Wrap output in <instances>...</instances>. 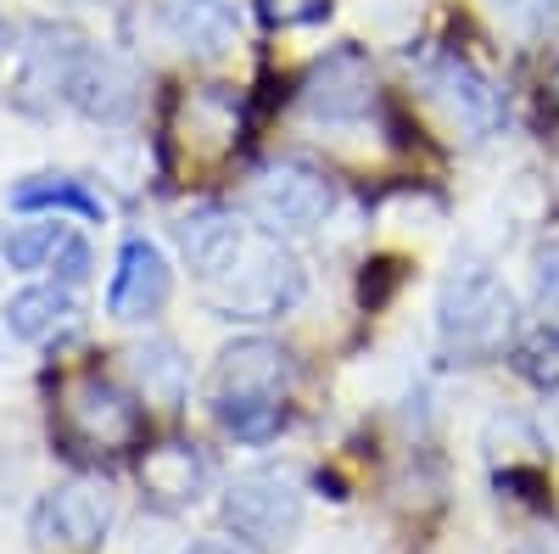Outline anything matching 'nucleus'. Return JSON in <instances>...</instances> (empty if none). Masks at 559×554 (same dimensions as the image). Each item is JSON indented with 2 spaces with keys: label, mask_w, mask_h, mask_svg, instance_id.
<instances>
[{
  "label": "nucleus",
  "mask_w": 559,
  "mask_h": 554,
  "mask_svg": "<svg viewBox=\"0 0 559 554\" xmlns=\"http://www.w3.org/2000/svg\"><path fill=\"white\" fill-rule=\"evenodd\" d=\"M292 387H297L292 353L280 342L247 337L236 347H224L213 364V414L241 443H269L280 432V421H286Z\"/></svg>",
  "instance_id": "1"
},
{
  "label": "nucleus",
  "mask_w": 559,
  "mask_h": 554,
  "mask_svg": "<svg viewBox=\"0 0 559 554\" xmlns=\"http://www.w3.org/2000/svg\"><path fill=\"white\" fill-rule=\"evenodd\" d=\"M202 281L229 319H274L280 308H292L302 297L297 258L280 252L258 229H241V241L229 247V258L213 274H202Z\"/></svg>",
  "instance_id": "2"
},
{
  "label": "nucleus",
  "mask_w": 559,
  "mask_h": 554,
  "mask_svg": "<svg viewBox=\"0 0 559 554\" xmlns=\"http://www.w3.org/2000/svg\"><path fill=\"white\" fill-rule=\"evenodd\" d=\"M509 331H515V297L498 274L487 269H464L442 286L437 297V337L442 353L459 364H487L503 353Z\"/></svg>",
  "instance_id": "3"
},
{
  "label": "nucleus",
  "mask_w": 559,
  "mask_h": 554,
  "mask_svg": "<svg viewBox=\"0 0 559 554\" xmlns=\"http://www.w3.org/2000/svg\"><path fill=\"white\" fill-rule=\"evenodd\" d=\"M57 426L73 443V453H118L140 443L146 414L123 387L102 376H73L62 381V398H57Z\"/></svg>",
  "instance_id": "4"
},
{
  "label": "nucleus",
  "mask_w": 559,
  "mask_h": 554,
  "mask_svg": "<svg viewBox=\"0 0 559 554\" xmlns=\"http://www.w3.org/2000/svg\"><path fill=\"white\" fill-rule=\"evenodd\" d=\"M336 208V185L331 174H319L313 163H297V157H280L269 168L252 174L247 185V213L269 229V236H302V229L324 224V213Z\"/></svg>",
  "instance_id": "5"
},
{
  "label": "nucleus",
  "mask_w": 559,
  "mask_h": 554,
  "mask_svg": "<svg viewBox=\"0 0 559 554\" xmlns=\"http://www.w3.org/2000/svg\"><path fill=\"white\" fill-rule=\"evenodd\" d=\"M224 521L252 549H286L302 527V482L292 471H247L224 487Z\"/></svg>",
  "instance_id": "6"
},
{
  "label": "nucleus",
  "mask_w": 559,
  "mask_h": 554,
  "mask_svg": "<svg viewBox=\"0 0 559 554\" xmlns=\"http://www.w3.org/2000/svg\"><path fill=\"white\" fill-rule=\"evenodd\" d=\"M297 102L313 123H358L376 107V68L358 45H336L331 57H319L297 90Z\"/></svg>",
  "instance_id": "7"
},
{
  "label": "nucleus",
  "mask_w": 559,
  "mask_h": 554,
  "mask_svg": "<svg viewBox=\"0 0 559 554\" xmlns=\"http://www.w3.org/2000/svg\"><path fill=\"white\" fill-rule=\"evenodd\" d=\"M426 90H431V102L464 129V134H492L498 118H503V102H498V90L464 62L453 51L431 57L426 62Z\"/></svg>",
  "instance_id": "8"
},
{
  "label": "nucleus",
  "mask_w": 559,
  "mask_h": 554,
  "mask_svg": "<svg viewBox=\"0 0 559 554\" xmlns=\"http://www.w3.org/2000/svg\"><path fill=\"white\" fill-rule=\"evenodd\" d=\"M112 521V498L96 482H68L57 493H45V504L34 510V538L39 543H57V549H90L102 543Z\"/></svg>",
  "instance_id": "9"
},
{
  "label": "nucleus",
  "mask_w": 559,
  "mask_h": 554,
  "mask_svg": "<svg viewBox=\"0 0 559 554\" xmlns=\"http://www.w3.org/2000/svg\"><path fill=\"white\" fill-rule=\"evenodd\" d=\"M168 263L152 241H129L118 252V274H112V292H107V308L118 319H152L163 303H168Z\"/></svg>",
  "instance_id": "10"
},
{
  "label": "nucleus",
  "mask_w": 559,
  "mask_h": 554,
  "mask_svg": "<svg viewBox=\"0 0 559 554\" xmlns=\"http://www.w3.org/2000/svg\"><path fill=\"white\" fill-rule=\"evenodd\" d=\"M140 487H146V498H157L163 510H185V504H197L202 487H207V459L191 443H157L140 459Z\"/></svg>",
  "instance_id": "11"
},
{
  "label": "nucleus",
  "mask_w": 559,
  "mask_h": 554,
  "mask_svg": "<svg viewBox=\"0 0 559 554\" xmlns=\"http://www.w3.org/2000/svg\"><path fill=\"white\" fill-rule=\"evenodd\" d=\"M168 28L185 51H197V57H218L236 45V12H229L224 0H174Z\"/></svg>",
  "instance_id": "12"
},
{
  "label": "nucleus",
  "mask_w": 559,
  "mask_h": 554,
  "mask_svg": "<svg viewBox=\"0 0 559 554\" xmlns=\"http://www.w3.org/2000/svg\"><path fill=\"white\" fill-rule=\"evenodd\" d=\"M241 219L236 213H224V208H197V213H185L179 219V247H185V258H191V269L197 274H213L224 258H229V247L241 241Z\"/></svg>",
  "instance_id": "13"
},
{
  "label": "nucleus",
  "mask_w": 559,
  "mask_h": 554,
  "mask_svg": "<svg viewBox=\"0 0 559 554\" xmlns=\"http://www.w3.org/2000/svg\"><path fill=\"white\" fill-rule=\"evenodd\" d=\"M68 90H73V102H79L84 113H96V118H123L129 102H134V96H129V79H123L107 57H79Z\"/></svg>",
  "instance_id": "14"
},
{
  "label": "nucleus",
  "mask_w": 559,
  "mask_h": 554,
  "mask_svg": "<svg viewBox=\"0 0 559 554\" xmlns=\"http://www.w3.org/2000/svg\"><path fill=\"white\" fill-rule=\"evenodd\" d=\"M68 314H73L68 292H57V286H28V292H17V297H12L7 326H12L23 342H39V337H51Z\"/></svg>",
  "instance_id": "15"
},
{
  "label": "nucleus",
  "mask_w": 559,
  "mask_h": 554,
  "mask_svg": "<svg viewBox=\"0 0 559 554\" xmlns=\"http://www.w3.org/2000/svg\"><path fill=\"white\" fill-rule=\"evenodd\" d=\"M129 369H134V381H140V392H146V398L179 403V392H185V364H179L174 347H163V342L134 347V353H129Z\"/></svg>",
  "instance_id": "16"
},
{
  "label": "nucleus",
  "mask_w": 559,
  "mask_h": 554,
  "mask_svg": "<svg viewBox=\"0 0 559 554\" xmlns=\"http://www.w3.org/2000/svg\"><path fill=\"white\" fill-rule=\"evenodd\" d=\"M509 364H515V376L554 392L559 387V326H543V331H526L515 342V353H509Z\"/></svg>",
  "instance_id": "17"
},
{
  "label": "nucleus",
  "mask_w": 559,
  "mask_h": 554,
  "mask_svg": "<svg viewBox=\"0 0 559 554\" xmlns=\"http://www.w3.org/2000/svg\"><path fill=\"white\" fill-rule=\"evenodd\" d=\"M12 202L17 208H73V213H84V219H96L102 213V202L90 197V191H79L73 179H57V174H45V179H28V185H17L12 191Z\"/></svg>",
  "instance_id": "18"
},
{
  "label": "nucleus",
  "mask_w": 559,
  "mask_h": 554,
  "mask_svg": "<svg viewBox=\"0 0 559 554\" xmlns=\"http://www.w3.org/2000/svg\"><path fill=\"white\" fill-rule=\"evenodd\" d=\"M73 236L62 224H23V229L7 236V258H12V269H45V263H57V252Z\"/></svg>",
  "instance_id": "19"
},
{
  "label": "nucleus",
  "mask_w": 559,
  "mask_h": 554,
  "mask_svg": "<svg viewBox=\"0 0 559 554\" xmlns=\"http://www.w3.org/2000/svg\"><path fill=\"white\" fill-rule=\"evenodd\" d=\"M258 12L274 28H297V23H319L331 12V0H258Z\"/></svg>",
  "instance_id": "20"
},
{
  "label": "nucleus",
  "mask_w": 559,
  "mask_h": 554,
  "mask_svg": "<svg viewBox=\"0 0 559 554\" xmlns=\"http://www.w3.org/2000/svg\"><path fill=\"white\" fill-rule=\"evenodd\" d=\"M492 7H498V17H509L521 34H532V28H543V23H548L554 0H492Z\"/></svg>",
  "instance_id": "21"
},
{
  "label": "nucleus",
  "mask_w": 559,
  "mask_h": 554,
  "mask_svg": "<svg viewBox=\"0 0 559 554\" xmlns=\"http://www.w3.org/2000/svg\"><path fill=\"white\" fill-rule=\"evenodd\" d=\"M537 297L559 314V241H548V247L537 252Z\"/></svg>",
  "instance_id": "22"
},
{
  "label": "nucleus",
  "mask_w": 559,
  "mask_h": 554,
  "mask_svg": "<svg viewBox=\"0 0 559 554\" xmlns=\"http://www.w3.org/2000/svg\"><path fill=\"white\" fill-rule=\"evenodd\" d=\"M84 269H90L84 241H68V247H62V281H84Z\"/></svg>",
  "instance_id": "23"
},
{
  "label": "nucleus",
  "mask_w": 559,
  "mask_h": 554,
  "mask_svg": "<svg viewBox=\"0 0 559 554\" xmlns=\"http://www.w3.org/2000/svg\"><path fill=\"white\" fill-rule=\"evenodd\" d=\"M515 554H559V538H532V543H521Z\"/></svg>",
  "instance_id": "24"
},
{
  "label": "nucleus",
  "mask_w": 559,
  "mask_h": 554,
  "mask_svg": "<svg viewBox=\"0 0 559 554\" xmlns=\"http://www.w3.org/2000/svg\"><path fill=\"white\" fill-rule=\"evenodd\" d=\"M191 554H241V549H236V543H197Z\"/></svg>",
  "instance_id": "25"
},
{
  "label": "nucleus",
  "mask_w": 559,
  "mask_h": 554,
  "mask_svg": "<svg viewBox=\"0 0 559 554\" xmlns=\"http://www.w3.org/2000/svg\"><path fill=\"white\" fill-rule=\"evenodd\" d=\"M0 57H7V23H0Z\"/></svg>",
  "instance_id": "26"
},
{
  "label": "nucleus",
  "mask_w": 559,
  "mask_h": 554,
  "mask_svg": "<svg viewBox=\"0 0 559 554\" xmlns=\"http://www.w3.org/2000/svg\"><path fill=\"white\" fill-rule=\"evenodd\" d=\"M554 96H559V73H554Z\"/></svg>",
  "instance_id": "27"
},
{
  "label": "nucleus",
  "mask_w": 559,
  "mask_h": 554,
  "mask_svg": "<svg viewBox=\"0 0 559 554\" xmlns=\"http://www.w3.org/2000/svg\"><path fill=\"white\" fill-rule=\"evenodd\" d=\"M554 12H559V0H554Z\"/></svg>",
  "instance_id": "28"
}]
</instances>
